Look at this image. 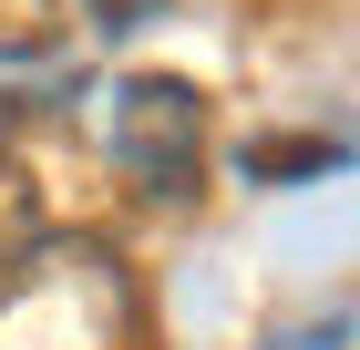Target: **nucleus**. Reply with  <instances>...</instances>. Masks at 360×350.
<instances>
[{"label": "nucleus", "instance_id": "f03ea898", "mask_svg": "<svg viewBox=\"0 0 360 350\" xmlns=\"http://www.w3.org/2000/svg\"><path fill=\"white\" fill-rule=\"evenodd\" d=\"M103 144H113V165H124L134 186L186 196L195 175H206V93H195L186 73H124L113 104H103Z\"/></svg>", "mask_w": 360, "mask_h": 350}, {"label": "nucleus", "instance_id": "f257e3e1", "mask_svg": "<svg viewBox=\"0 0 360 350\" xmlns=\"http://www.w3.org/2000/svg\"><path fill=\"white\" fill-rule=\"evenodd\" d=\"M144 299L103 237L31 227L0 247V350H134Z\"/></svg>", "mask_w": 360, "mask_h": 350}, {"label": "nucleus", "instance_id": "7ed1b4c3", "mask_svg": "<svg viewBox=\"0 0 360 350\" xmlns=\"http://www.w3.org/2000/svg\"><path fill=\"white\" fill-rule=\"evenodd\" d=\"M72 42V0H0V62H52Z\"/></svg>", "mask_w": 360, "mask_h": 350}, {"label": "nucleus", "instance_id": "20e7f679", "mask_svg": "<svg viewBox=\"0 0 360 350\" xmlns=\"http://www.w3.org/2000/svg\"><path fill=\"white\" fill-rule=\"evenodd\" d=\"M330 165H340L330 135H268V144H248V175H268V186L278 175H330Z\"/></svg>", "mask_w": 360, "mask_h": 350}, {"label": "nucleus", "instance_id": "39448f33", "mask_svg": "<svg viewBox=\"0 0 360 350\" xmlns=\"http://www.w3.org/2000/svg\"><path fill=\"white\" fill-rule=\"evenodd\" d=\"M103 11H113V0H103Z\"/></svg>", "mask_w": 360, "mask_h": 350}]
</instances>
